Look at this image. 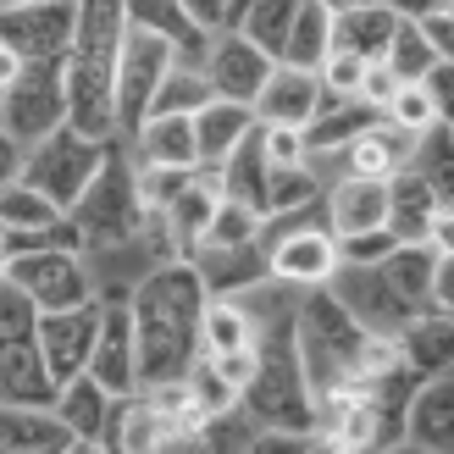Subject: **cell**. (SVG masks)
Listing matches in <instances>:
<instances>
[{"label":"cell","mask_w":454,"mask_h":454,"mask_svg":"<svg viewBox=\"0 0 454 454\" xmlns=\"http://www.w3.org/2000/svg\"><path fill=\"white\" fill-rule=\"evenodd\" d=\"M128 305H133V327H139V382L145 388L189 382L194 366L206 360L200 327H206V305H211L200 266L189 255L161 261L133 283Z\"/></svg>","instance_id":"1"},{"label":"cell","mask_w":454,"mask_h":454,"mask_svg":"<svg viewBox=\"0 0 454 454\" xmlns=\"http://www.w3.org/2000/svg\"><path fill=\"white\" fill-rule=\"evenodd\" d=\"M300 360H305V377H310V394L322 404L327 394H344V388H360L366 377L388 372L399 355V338H382L372 333L360 316L338 300V294L310 288L300 300Z\"/></svg>","instance_id":"2"},{"label":"cell","mask_w":454,"mask_h":454,"mask_svg":"<svg viewBox=\"0 0 454 454\" xmlns=\"http://www.w3.org/2000/svg\"><path fill=\"white\" fill-rule=\"evenodd\" d=\"M128 12L122 0H78V34L67 51V122L117 139V56Z\"/></svg>","instance_id":"3"},{"label":"cell","mask_w":454,"mask_h":454,"mask_svg":"<svg viewBox=\"0 0 454 454\" xmlns=\"http://www.w3.org/2000/svg\"><path fill=\"white\" fill-rule=\"evenodd\" d=\"M73 227L83 233V249H122L145 233V222L155 216L145 206V189H139V167H133V155L117 150L106 155V167L95 172V184H89L78 200H73Z\"/></svg>","instance_id":"4"},{"label":"cell","mask_w":454,"mask_h":454,"mask_svg":"<svg viewBox=\"0 0 454 454\" xmlns=\"http://www.w3.org/2000/svg\"><path fill=\"white\" fill-rule=\"evenodd\" d=\"M111 150H117V139H95V133L61 122L56 133H44L39 145H28V155H22V177L51 194L61 211H73V200L95 184V172L106 167Z\"/></svg>","instance_id":"5"},{"label":"cell","mask_w":454,"mask_h":454,"mask_svg":"<svg viewBox=\"0 0 454 454\" xmlns=\"http://www.w3.org/2000/svg\"><path fill=\"white\" fill-rule=\"evenodd\" d=\"M177 61H184V51L167 34H150V28H133L128 22L122 56H117V139H133L150 122V106H155V95H161V83Z\"/></svg>","instance_id":"6"},{"label":"cell","mask_w":454,"mask_h":454,"mask_svg":"<svg viewBox=\"0 0 454 454\" xmlns=\"http://www.w3.org/2000/svg\"><path fill=\"white\" fill-rule=\"evenodd\" d=\"M67 122V61H22V73L0 89V128L28 150Z\"/></svg>","instance_id":"7"},{"label":"cell","mask_w":454,"mask_h":454,"mask_svg":"<svg viewBox=\"0 0 454 454\" xmlns=\"http://www.w3.org/2000/svg\"><path fill=\"white\" fill-rule=\"evenodd\" d=\"M6 278L17 288L34 294L39 310H73V305H89L95 300V283H89V266H83V249H67V244H51V249H17Z\"/></svg>","instance_id":"8"},{"label":"cell","mask_w":454,"mask_h":454,"mask_svg":"<svg viewBox=\"0 0 454 454\" xmlns=\"http://www.w3.org/2000/svg\"><path fill=\"white\" fill-rule=\"evenodd\" d=\"M78 34V0H17L0 6V39L22 61H67Z\"/></svg>","instance_id":"9"},{"label":"cell","mask_w":454,"mask_h":454,"mask_svg":"<svg viewBox=\"0 0 454 454\" xmlns=\"http://www.w3.org/2000/svg\"><path fill=\"white\" fill-rule=\"evenodd\" d=\"M271 249V278L294 283V288H322L344 271V255H338V233L333 227H288L278 239H261Z\"/></svg>","instance_id":"10"},{"label":"cell","mask_w":454,"mask_h":454,"mask_svg":"<svg viewBox=\"0 0 454 454\" xmlns=\"http://www.w3.org/2000/svg\"><path fill=\"white\" fill-rule=\"evenodd\" d=\"M100 316H106L100 300L39 316V349H44V366H51L56 382H73V377L89 372V360H95V338H100Z\"/></svg>","instance_id":"11"},{"label":"cell","mask_w":454,"mask_h":454,"mask_svg":"<svg viewBox=\"0 0 454 454\" xmlns=\"http://www.w3.org/2000/svg\"><path fill=\"white\" fill-rule=\"evenodd\" d=\"M200 67H206V78H211L216 95L255 106V95L266 89L278 56H266L244 28H216V34H211V51H206V61H200Z\"/></svg>","instance_id":"12"},{"label":"cell","mask_w":454,"mask_h":454,"mask_svg":"<svg viewBox=\"0 0 454 454\" xmlns=\"http://www.w3.org/2000/svg\"><path fill=\"white\" fill-rule=\"evenodd\" d=\"M133 294V288H128ZM128 294L117 288L100 316V338H95V360H89V372H95L111 394H139L145 382H139V327H133V305H128Z\"/></svg>","instance_id":"13"},{"label":"cell","mask_w":454,"mask_h":454,"mask_svg":"<svg viewBox=\"0 0 454 454\" xmlns=\"http://www.w3.org/2000/svg\"><path fill=\"white\" fill-rule=\"evenodd\" d=\"M338 300H344L360 322L382 338H399V327L411 322L421 310L416 300H404V294L382 278V266H344V278H338Z\"/></svg>","instance_id":"14"},{"label":"cell","mask_w":454,"mask_h":454,"mask_svg":"<svg viewBox=\"0 0 454 454\" xmlns=\"http://www.w3.org/2000/svg\"><path fill=\"white\" fill-rule=\"evenodd\" d=\"M78 433L56 416V404L0 399V454H73Z\"/></svg>","instance_id":"15"},{"label":"cell","mask_w":454,"mask_h":454,"mask_svg":"<svg viewBox=\"0 0 454 454\" xmlns=\"http://www.w3.org/2000/svg\"><path fill=\"white\" fill-rule=\"evenodd\" d=\"M189 261L200 266V278H206L211 294H244L271 278V249L261 239L249 244H194Z\"/></svg>","instance_id":"16"},{"label":"cell","mask_w":454,"mask_h":454,"mask_svg":"<svg viewBox=\"0 0 454 454\" xmlns=\"http://www.w3.org/2000/svg\"><path fill=\"white\" fill-rule=\"evenodd\" d=\"M322 73L316 67H294V61H278L271 67V78L266 89L255 95V117L261 122H310L316 111H322Z\"/></svg>","instance_id":"17"},{"label":"cell","mask_w":454,"mask_h":454,"mask_svg":"<svg viewBox=\"0 0 454 454\" xmlns=\"http://www.w3.org/2000/svg\"><path fill=\"white\" fill-rule=\"evenodd\" d=\"M117 399H122V394H111L95 372H83V377H73V382H61L56 416L78 433V449H106V443H111V416H117Z\"/></svg>","instance_id":"18"},{"label":"cell","mask_w":454,"mask_h":454,"mask_svg":"<svg viewBox=\"0 0 454 454\" xmlns=\"http://www.w3.org/2000/svg\"><path fill=\"white\" fill-rule=\"evenodd\" d=\"M399 355L411 360L416 377L454 372V305H421L399 327Z\"/></svg>","instance_id":"19"},{"label":"cell","mask_w":454,"mask_h":454,"mask_svg":"<svg viewBox=\"0 0 454 454\" xmlns=\"http://www.w3.org/2000/svg\"><path fill=\"white\" fill-rule=\"evenodd\" d=\"M404 443L433 449V454L454 449V372L421 377V388L411 399V416H404Z\"/></svg>","instance_id":"20"},{"label":"cell","mask_w":454,"mask_h":454,"mask_svg":"<svg viewBox=\"0 0 454 454\" xmlns=\"http://www.w3.org/2000/svg\"><path fill=\"white\" fill-rule=\"evenodd\" d=\"M128 155L139 167H200V139L189 111H161L128 139Z\"/></svg>","instance_id":"21"},{"label":"cell","mask_w":454,"mask_h":454,"mask_svg":"<svg viewBox=\"0 0 454 454\" xmlns=\"http://www.w3.org/2000/svg\"><path fill=\"white\" fill-rule=\"evenodd\" d=\"M327 227L338 239L344 233H372L388 227V177H338L327 194Z\"/></svg>","instance_id":"22"},{"label":"cell","mask_w":454,"mask_h":454,"mask_svg":"<svg viewBox=\"0 0 454 454\" xmlns=\"http://www.w3.org/2000/svg\"><path fill=\"white\" fill-rule=\"evenodd\" d=\"M416 139H421V133H411V128H399V122L382 117L377 128H366L360 139H349L338 155H344V172L349 177H394L399 167H411Z\"/></svg>","instance_id":"23"},{"label":"cell","mask_w":454,"mask_h":454,"mask_svg":"<svg viewBox=\"0 0 454 454\" xmlns=\"http://www.w3.org/2000/svg\"><path fill=\"white\" fill-rule=\"evenodd\" d=\"M61 382L44 366V349H39V333L34 338H17V344H0V399L12 404H56Z\"/></svg>","instance_id":"24"},{"label":"cell","mask_w":454,"mask_h":454,"mask_svg":"<svg viewBox=\"0 0 454 454\" xmlns=\"http://www.w3.org/2000/svg\"><path fill=\"white\" fill-rule=\"evenodd\" d=\"M177 433H172V416L155 404L150 388L139 394H122L117 399V416H111V443L106 449H128V454H150V449H172Z\"/></svg>","instance_id":"25"},{"label":"cell","mask_w":454,"mask_h":454,"mask_svg":"<svg viewBox=\"0 0 454 454\" xmlns=\"http://www.w3.org/2000/svg\"><path fill=\"white\" fill-rule=\"evenodd\" d=\"M216 206H222V184H216V172L206 167V172H200L184 194L172 200L167 211H155V216H161L167 244H172V255H189V249H194L200 239H206V227H211Z\"/></svg>","instance_id":"26"},{"label":"cell","mask_w":454,"mask_h":454,"mask_svg":"<svg viewBox=\"0 0 454 454\" xmlns=\"http://www.w3.org/2000/svg\"><path fill=\"white\" fill-rule=\"evenodd\" d=\"M261 117H255V106H244V100H227V95H216V100H206L194 111V139H200V167H222L227 155H233L239 145H244V133L255 128Z\"/></svg>","instance_id":"27"},{"label":"cell","mask_w":454,"mask_h":454,"mask_svg":"<svg viewBox=\"0 0 454 454\" xmlns=\"http://www.w3.org/2000/svg\"><path fill=\"white\" fill-rule=\"evenodd\" d=\"M382 122V106H372L366 95H322V111L305 122V139H310V155H322V150H344L349 139H360L366 128Z\"/></svg>","instance_id":"28"},{"label":"cell","mask_w":454,"mask_h":454,"mask_svg":"<svg viewBox=\"0 0 454 454\" xmlns=\"http://www.w3.org/2000/svg\"><path fill=\"white\" fill-rule=\"evenodd\" d=\"M438 211H443L438 194H433V184H427L416 167H399V172L388 177V227H394L399 244L427 239V233H433V216H438Z\"/></svg>","instance_id":"29"},{"label":"cell","mask_w":454,"mask_h":454,"mask_svg":"<svg viewBox=\"0 0 454 454\" xmlns=\"http://www.w3.org/2000/svg\"><path fill=\"white\" fill-rule=\"evenodd\" d=\"M399 6L382 0V6H355V12H333V51H355L366 61H382L399 28Z\"/></svg>","instance_id":"30"},{"label":"cell","mask_w":454,"mask_h":454,"mask_svg":"<svg viewBox=\"0 0 454 454\" xmlns=\"http://www.w3.org/2000/svg\"><path fill=\"white\" fill-rule=\"evenodd\" d=\"M122 12L133 28H150V34H167L177 51H184V61H206L211 51V28H200V22L184 12V0H122Z\"/></svg>","instance_id":"31"},{"label":"cell","mask_w":454,"mask_h":454,"mask_svg":"<svg viewBox=\"0 0 454 454\" xmlns=\"http://www.w3.org/2000/svg\"><path fill=\"white\" fill-rule=\"evenodd\" d=\"M216 184L227 200H239V206L249 211H261L266 216V184H271V161H266V150H261V122L244 133V145L227 155V161L216 167Z\"/></svg>","instance_id":"32"},{"label":"cell","mask_w":454,"mask_h":454,"mask_svg":"<svg viewBox=\"0 0 454 454\" xmlns=\"http://www.w3.org/2000/svg\"><path fill=\"white\" fill-rule=\"evenodd\" d=\"M200 338H206V355L255 349V344H261V322H255V310H249L239 294H211V305H206V327H200Z\"/></svg>","instance_id":"33"},{"label":"cell","mask_w":454,"mask_h":454,"mask_svg":"<svg viewBox=\"0 0 454 454\" xmlns=\"http://www.w3.org/2000/svg\"><path fill=\"white\" fill-rule=\"evenodd\" d=\"M377 266H382V278H388V283L404 294V300H416V305L433 300V278H438V244H433V239L394 244Z\"/></svg>","instance_id":"34"},{"label":"cell","mask_w":454,"mask_h":454,"mask_svg":"<svg viewBox=\"0 0 454 454\" xmlns=\"http://www.w3.org/2000/svg\"><path fill=\"white\" fill-rule=\"evenodd\" d=\"M61 216L67 211L44 189H34L28 177H17V184L0 189V233H39V227H51Z\"/></svg>","instance_id":"35"},{"label":"cell","mask_w":454,"mask_h":454,"mask_svg":"<svg viewBox=\"0 0 454 454\" xmlns=\"http://www.w3.org/2000/svg\"><path fill=\"white\" fill-rule=\"evenodd\" d=\"M411 167L433 184L438 194V206L454 211V122H438V128H427L421 139H416V155H411Z\"/></svg>","instance_id":"36"},{"label":"cell","mask_w":454,"mask_h":454,"mask_svg":"<svg viewBox=\"0 0 454 454\" xmlns=\"http://www.w3.org/2000/svg\"><path fill=\"white\" fill-rule=\"evenodd\" d=\"M327 56H333V12L322 6V0H300V17H294V34H288L283 61L322 67Z\"/></svg>","instance_id":"37"},{"label":"cell","mask_w":454,"mask_h":454,"mask_svg":"<svg viewBox=\"0 0 454 454\" xmlns=\"http://www.w3.org/2000/svg\"><path fill=\"white\" fill-rule=\"evenodd\" d=\"M394 67V73L404 78V83H421L433 67L443 61L438 56V44H433V34L421 28V17H399V28H394V44H388V56H382Z\"/></svg>","instance_id":"38"},{"label":"cell","mask_w":454,"mask_h":454,"mask_svg":"<svg viewBox=\"0 0 454 454\" xmlns=\"http://www.w3.org/2000/svg\"><path fill=\"white\" fill-rule=\"evenodd\" d=\"M206 100H216V89H211V78H206V67H194V61H177L172 73H167V83H161V95H155V106H150V117H161V111H194L206 106Z\"/></svg>","instance_id":"39"},{"label":"cell","mask_w":454,"mask_h":454,"mask_svg":"<svg viewBox=\"0 0 454 454\" xmlns=\"http://www.w3.org/2000/svg\"><path fill=\"white\" fill-rule=\"evenodd\" d=\"M322 200V177L310 172V161L300 167H271V184H266V216L278 211H305Z\"/></svg>","instance_id":"40"},{"label":"cell","mask_w":454,"mask_h":454,"mask_svg":"<svg viewBox=\"0 0 454 454\" xmlns=\"http://www.w3.org/2000/svg\"><path fill=\"white\" fill-rule=\"evenodd\" d=\"M382 117L399 122V128H411V133H427V128H438L443 122V111H438V95H433V83H399V95L382 106Z\"/></svg>","instance_id":"41"},{"label":"cell","mask_w":454,"mask_h":454,"mask_svg":"<svg viewBox=\"0 0 454 454\" xmlns=\"http://www.w3.org/2000/svg\"><path fill=\"white\" fill-rule=\"evenodd\" d=\"M39 305L28 288H17L12 278H0V344H17V338H34L39 333Z\"/></svg>","instance_id":"42"},{"label":"cell","mask_w":454,"mask_h":454,"mask_svg":"<svg viewBox=\"0 0 454 454\" xmlns=\"http://www.w3.org/2000/svg\"><path fill=\"white\" fill-rule=\"evenodd\" d=\"M261 227H266L261 211H249V206H239V200L222 194V206H216V216H211V227H206L200 244H249V239H261Z\"/></svg>","instance_id":"43"},{"label":"cell","mask_w":454,"mask_h":454,"mask_svg":"<svg viewBox=\"0 0 454 454\" xmlns=\"http://www.w3.org/2000/svg\"><path fill=\"white\" fill-rule=\"evenodd\" d=\"M139 167V161H133ZM206 172V167H139V189H145V206L150 211H167L177 194H184L194 177Z\"/></svg>","instance_id":"44"},{"label":"cell","mask_w":454,"mask_h":454,"mask_svg":"<svg viewBox=\"0 0 454 454\" xmlns=\"http://www.w3.org/2000/svg\"><path fill=\"white\" fill-rule=\"evenodd\" d=\"M261 150L271 167H300L310 161V139L300 122H261Z\"/></svg>","instance_id":"45"},{"label":"cell","mask_w":454,"mask_h":454,"mask_svg":"<svg viewBox=\"0 0 454 454\" xmlns=\"http://www.w3.org/2000/svg\"><path fill=\"white\" fill-rule=\"evenodd\" d=\"M366 56H355V51H333L316 73H322V89H333V95H360L366 89Z\"/></svg>","instance_id":"46"},{"label":"cell","mask_w":454,"mask_h":454,"mask_svg":"<svg viewBox=\"0 0 454 454\" xmlns=\"http://www.w3.org/2000/svg\"><path fill=\"white\" fill-rule=\"evenodd\" d=\"M189 388H194V399H200V404H206V416H222V411H233V404L244 399V394L233 388V382H227V377L211 366V360H200V366H194Z\"/></svg>","instance_id":"47"},{"label":"cell","mask_w":454,"mask_h":454,"mask_svg":"<svg viewBox=\"0 0 454 454\" xmlns=\"http://www.w3.org/2000/svg\"><path fill=\"white\" fill-rule=\"evenodd\" d=\"M394 244H399L394 227H372V233H344L338 239V255H344V266H377Z\"/></svg>","instance_id":"48"},{"label":"cell","mask_w":454,"mask_h":454,"mask_svg":"<svg viewBox=\"0 0 454 454\" xmlns=\"http://www.w3.org/2000/svg\"><path fill=\"white\" fill-rule=\"evenodd\" d=\"M206 360H211V366H216V372H222V377H227V382H233V388L244 394V382L255 377V360H261V344H255V349H233V355H206Z\"/></svg>","instance_id":"49"},{"label":"cell","mask_w":454,"mask_h":454,"mask_svg":"<svg viewBox=\"0 0 454 454\" xmlns=\"http://www.w3.org/2000/svg\"><path fill=\"white\" fill-rule=\"evenodd\" d=\"M399 83H404V78L394 73L388 61H372V67H366V89H360V95H366L372 106H388V100L399 95Z\"/></svg>","instance_id":"50"},{"label":"cell","mask_w":454,"mask_h":454,"mask_svg":"<svg viewBox=\"0 0 454 454\" xmlns=\"http://www.w3.org/2000/svg\"><path fill=\"white\" fill-rule=\"evenodd\" d=\"M427 83H433V95H438L443 122H454V61H438L433 73H427Z\"/></svg>","instance_id":"51"},{"label":"cell","mask_w":454,"mask_h":454,"mask_svg":"<svg viewBox=\"0 0 454 454\" xmlns=\"http://www.w3.org/2000/svg\"><path fill=\"white\" fill-rule=\"evenodd\" d=\"M227 6H233V0H184V12L200 22V28H227Z\"/></svg>","instance_id":"52"},{"label":"cell","mask_w":454,"mask_h":454,"mask_svg":"<svg viewBox=\"0 0 454 454\" xmlns=\"http://www.w3.org/2000/svg\"><path fill=\"white\" fill-rule=\"evenodd\" d=\"M421 28L433 34L438 56H443V61H454V17H449V12H427V17H421Z\"/></svg>","instance_id":"53"},{"label":"cell","mask_w":454,"mask_h":454,"mask_svg":"<svg viewBox=\"0 0 454 454\" xmlns=\"http://www.w3.org/2000/svg\"><path fill=\"white\" fill-rule=\"evenodd\" d=\"M22 155H28V150H22V145L12 139V133L0 128V189H6V184H17V177H22Z\"/></svg>","instance_id":"54"},{"label":"cell","mask_w":454,"mask_h":454,"mask_svg":"<svg viewBox=\"0 0 454 454\" xmlns=\"http://www.w3.org/2000/svg\"><path fill=\"white\" fill-rule=\"evenodd\" d=\"M433 305H454V249L438 255V278H433Z\"/></svg>","instance_id":"55"},{"label":"cell","mask_w":454,"mask_h":454,"mask_svg":"<svg viewBox=\"0 0 454 454\" xmlns=\"http://www.w3.org/2000/svg\"><path fill=\"white\" fill-rule=\"evenodd\" d=\"M427 239L438 244V255H443V249H454V211H438V216H433V233H427Z\"/></svg>","instance_id":"56"},{"label":"cell","mask_w":454,"mask_h":454,"mask_svg":"<svg viewBox=\"0 0 454 454\" xmlns=\"http://www.w3.org/2000/svg\"><path fill=\"white\" fill-rule=\"evenodd\" d=\"M17 73H22V56L12 51V44H6V39H0V89H6V83H12Z\"/></svg>","instance_id":"57"},{"label":"cell","mask_w":454,"mask_h":454,"mask_svg":"<svg viewBox=\"0 0 454 454\" xmlns=\"http://www.w3.org/2000/svg\"><path fill=\"white\" fill-rule=\"evenodd\" d=\"M394 6H399L404 17H427V12H438L443 0H394Z\"/></svg>","instance_id":"58"},{"label":"cell","mask_w":454,"mask_h":454,"mask_svg":"<svg viewBox=\"0 0 454 454\" xmlns=\"http://www.w3.org/2000/svg\"><path fill=\"white\" fill-rule=\"evenodd\" d=\"M327 12H355V6H382V0H322Z\"/></svg>","instance_id":"59"},{"label":"cell","mask_w":454,"mask_h":454,"mask_svg":"<svg viewBox=\"0 0 454 454\" xmlns=\"http://www.w3.org/2000/svg\"><path fill=\"white\" fill-rule=\"evenodd\" d=\"M6 266H12V239L0 233V278H6Z\"/></svg>","instance_id":"60"},{"label":"cell","mask_w":454,"mask_h":454,"mask_svg":"<svg viewBox=\"0 0 454 454\" xmlns=\"http://www.w3.org/2000/svg\"><path fill=\"white\" fill-rule=\"evenodd\" d=\"M438 12H449V17H454V0H443V6H438Z\"/></svg>","instance_id":"61"}]
</instances>
